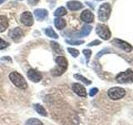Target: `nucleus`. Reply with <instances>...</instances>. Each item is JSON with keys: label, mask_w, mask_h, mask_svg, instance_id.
I'll return each mask as SVG.
<instances>
[{"label": "nucleus", "mask_w": 133, "mask_h": 125, "mask_svg": "<svg viewBox=\"0 0 133 125\" xmlns=\"http://www.w3.org/2000/svg\"><path fill=\"white\" fill-rule=\"evenodd\" d=\"M101 44V41L100 40H94L92 42H91L90 43H88V45L87 46H89V47H91V46H97V45H100Z\"/></svg>", "instance_id": "c85d7f7f"}, {"label": "nucleus", "mask_w": 133, "mask_h": 125, "mask_svg": "<svg viewBox=\"0 0 133 125\" xmlns=\"http://www.w3.org/2000/svg\"><path fill=\"white\" fill-rule=\"evenodd\" d=\"M111 43H114L116 47L123 49L124 51H126L127 53H130V52L132 51V47H131V45L130 43H127V42H125V41L121 40L119 39H115L113 41L111 42Z\"/></svg>", "instance_id": "1a4fd4ad"}, {"label": "nucleus", "mask_w": 133, "mask_h": 125, "mask_svg": "<svg viewBox=\"0 0 133 125\" xmlns=\"http://www.w3.org/2000/svg\"><path fill=\"white\" fill-rule=\"evenodd\" d=\"M116 80L119 83H127L133 82V72L131 68L118 73L116 77Z\"/></svg>", "instance_id": "39448f33"}, {"label": "nucleus", "mask_w": 133, "mask_h": 125, "mask_svg": "<svg viewBox=\"0 0 133 125\" xmlns=\"http://www.w3.org/2000/svg\"><path fill=\"white\" fill-rule=\"evenodd\" d=\"M21 1H22V0H21Z\"/></svg>", "instance_id": "473e14b6"}, {"label": "nucleus", "mask_w": 133, "mask_h": 125, "mask_svg": "<svg viewBox=\"0 0 133 125\" xmlns=\"http://www.w3.org/2000/svg\"><path fill=\"white\" fill-rule=\"evenodd\" d=\"M25 125H43V123L37 118H29L27 120Z\"/></svg>", "instance_id": "4be33fe9"}, {"label": "nucleus", "mask_w": 133, "mask_h": 125, "mask_svg": "<svg viewBox=\"0 0 133 125\" xmlns=\"http://www.w3.org/2000/svg\"><path fill=\"white\" fill-rule=\"evenodd\" d=\"M9 78L11 82L14 83V85H15L17 88H18L20 89H26L28 88V83L27 81L25 80V78L22 74H20L19 73L16 72H12L9 74Z\"/></svg>", "instance_id": "f03ea898"}, {"label": "nucleus", "mask_w": 133, "mask_h": 125, "mask_svg": "<svg viewBox=\"0 0 133 125\" xmlns=\"http://www.w3.org/2000/svg\"><path fill=\"white\" fill-rule=\"evenodd\" d=\"M27 75H28V78L33 83H38L42 80V78H43V74L40 72H38L37 70L33 69V68L29 69L27 73Z\"/></svg>", "instance_id": "6e6552de"}, {"label": "nucleus", "mask_w": 133, "mask_h": 125, "mask_svg": "<svg viewBox=\"0 0 133 125\" xmlns=\"http://www.w3.org/2000/svg\"><path fill=\"white\" fill-rule=\"evenodd\" d=\"M23 36V32L22 29L18 27L14 28L12 30L9 32V37L15 42L19 41L20 39H22Z\"/></svg>", "instance_id": "9b49d317"}, {"label": "nucleus", "mask_w": 133, "mask_h": 125, "mask_svg": "<svg viewBox=\"0 0 133 125\" xmlns=\"http://www.w3.org/2000/svg\"><path fill=\"white\" fill-rule=\"evenodd\" d=\"M56 63L57 64V67L56 68H54V70L52 71V74L54 77L60 76V75L63 74L66 70L68 69V63L66 58L63 56H59L56 58Z\"/></svg>", "instance_id": "f257e3e1"}, {"label": "nucleus", "mask_w": 133, "mask_h": 125, "mask_svg": "<svg viewBox=\"0 0 133 125\" xmlns=\"http://www.w3.org/2000/svg\"><path fill=\"white\" fill-rule=\"evenodd\" d=\"M20 21L23 24L25 25V26H28V27L32 26L33 24V22H34V21H33L32 14L28 11L23 12L22 15L20 16Z\"/></svg>", "instance_id": "0eeeda50"}, {"label": "nucleus", "mask_w": 133, "mask_h": 125, "mask_svg": "<svg viewBox=\"0 0 133 125\" xmlns=\"http://www.w3.org/2000/svg\"><path fill=\"white\" fill-rule=\"evenodd\" d=\"M91 29H92V28H91V26H90V25H84L83 26V28H82V30L76 33L74 36L76 38H82V37H86L90 33V32L91 31Z\"/></svg>", "instance_id": "ddd939ff"}, {"label": "nucleus", "mask_w": 133, "mask_h": 125, "mask_svg": "<svg viewBox=\"0 0 133 125\" xmlns=\"http://www.w3.org/2000/svg\"><path fill=\"white\" fill-rule=\"evenodd\" d=\"M80 18L82 21H84L85 23H91L94 21V14L90 10L86 9L81 14Z\"/></svg>", "instance_id": "f8f14e48"}, {"label": "nucleus", "mask_w": 133, "mask_h": 125, "mask_svg": "<svg viewBox=\"0 0 133 125\" xmlns=\"http://www.w3.org/2000/svg\"><path fill=\"white\" fill-rule=\"evenodd\" d=\"M28 2L31 5H36V4L39 2V0H28Z\"/></svg>", "instance_id": "c756f323"}, {"label": "nucleus", "mask_w": 133, "mask_h": 125, "mask_svg": "<svg viewBox=\"0 0 133 125\" xmlns=\"http://www.w3.org/2000/svg\"><path fill=\"white\" fill-rule=\"evenodd\" d=\"M48 12L46 9H42V8L40 9L39 8V9H36L34 11V16L37 20H43L48 16Z\"/></svg>", "instance_id": "2eb2a0df"}, {"label": "nucleus", "mask_w": 133, "mask_h": 125, "mask_svg": "<svg viewBox=\"0 0 133 125\" xmlns=\"http://www.w3.org/2000/svg\"><path fill=\"white\" fill-rule=\"evenodd\" d=\"M111 12V8L109 3H103L98 9V19L102 22H105L109 18Z\"/></svg>", "instance_id": "7ed1b4c3"}, {"label": "nucleus", "mask_w": 133, "mask_h": 125, "mask_svg": "<svg viewBox=\"0 0 133 125\" xmlns=\"http://www.w3.org/2000/svg\"><path fill=\"white\" fill-rule=\"evenodd\" d=\"M97 93H98V89H97V88H93V89H91L90 90L89 95L91 96V97H93V96H95Z\"/></svg>", "instance_id": "cd10ccee"}, {"label": "nucleus", "mask_w": 133, "mask_h": 125, "mask_svg": "<svg viewBox=\"0 0 133 125\" xmlns=\"http://www.w3.org/2000/svg\"><path fill=\"white\" fill-rule=\"evenodd\" d=\"M54 24H55V27L58 29V30H62V29H63L66 25V20L62 18H56L54 19Z\"/></svg>", "instance_id": "dca6fc26"}, {"label": "nucleus", "mask_w": 133, "mask_h": 125, "mask_svg": "<svg viewBox=\"0 0 133 125\" xmlns=\"http://www.w3.org/2000/svg\"><path fill=\"white\" fill-rule=\"evenodd\" d=\"M83 54L85 55L86 57V61H87V64L89 63V59H90V57L91 55V51L90 49H84L83 50Z\"/></svg>", "instance_id": "393cba45"}, {"label": "nucleus", "mask_w": 133, "mask_h": 125, "mask_svg": "<svg viewBox=\"0 0 133 125\" xmlns=\"http://www.w3.org/2000/svg\"><path fill=\"white\" fill-rule=\"evenodd\" d=\"M66 6L72 11H77L83 7L82 3L78 1H69L66 3Z\"/></svg>", "instance_id": "4468645a"}, {"label": "nucleus", "mask_w": 133, "mask_h": 125, "mask_svg": "<svg viewBox=\"0 0 133 125\" xmlns=\"http://www.w3.org/2000/svg\"><path fill=\"white\" fill-rule=\"evenodd\" d=\"M74 78L77 79V80L82 81L83 83H85L87 85H90L91 83V82L90 80H88L87 78H86L85 77H83L82 75H80V74H74Z\"/></svg>", "instance_id": "412c9836"}, {"label": "nucleus", "mask_w": 133, "mask_h": 125, "mask_svg": "<svg viewBox=\"0 0 133 125\" xmlns=\"http://www.w3.org/2000/svg\"><path fill=\"white\" fill-rule=\"evenodd\" d=\"M66 14V8H63V7H60V8H58L54 12V16H56V17H60L61 16H64Z\"/></svg>", "instance_id": "aec40b11"}, {"label": "nucleus", "mask_w": 133, "mask_h": 125, "mask_svg": "<svg viewBox=\"0 0 133 125\" xmlns=\"http://www.w3.org/2000/svg\"><path fill=\"white\" fill-rule=\"evenodd\" d=\"M8 45H9V44H8V43H7V42H5L3 39H2L1 38H0V49L6 48Z\"/></svg>", "instance_id": "bb28decb"}, {"label": "nucleus", "mask_w": 133, "mask_h": 125, "mask_svg": "<svg viewBox=\"0 0 133 125\" xmlns=\"http://www.w3.org/2000/svg\"><path fill=\"white\" fill-rule=\"evenodd\" d=\"M66 43H68L69 44H72V45H80L84 43V41L82 40H77V41H75V40H66Z\"/></svg>", "instance_id": "a878e982"}, {"label": "nucleus", "mask_w": 133, "mask_h": 125, "mask_svg": "<svg viewBox=\"0 0 133 125\" xmlns=\"http://www.w3.org/2000/svg\"><path fill=\"white\" fill-rule=\"evenodd\" d=\"M72 90L77 95L80 96L82 98H86L87 97V90L85 89V87L82 85L81 83H75L72 84Z\"/></svg>", "instance_id": "9d476101"}, {"label": "nucleus", "mask_w": 133, "mask_h": 125, "mask_svg": "<svg viewBox=\"0 0 133 125\" xmlns=\"http://www.w3.org/2000/svg\"><path fill=\"white\" fill-rule=\"evenodd\" d=\"M8 27V22L5 16H0V33L4 32Z\"/></svg>", "instance_id": "f3484780"}, {"label": "nucleus", "mask_w": 133, "mask_h": 125, "mask_svg": "<svg viewBox=\"0 0 133 125\" xmlns=\"http://www.w3.org/2000/svg\"><path fill=\"white\" fill-rule=\"evenodd\" d=\"M68 51L69 52V53L71 54V55H72V57H74V58H77L79 55V51L77 49H75V48H68Z\"/></svg>", "instance_id": "b1692460"}, {"label": "nucleus", "mask_w": 133, "mask_h": 125, "mask_svg": "<svg viewBox=\"0 0 133 125\" xmlns=\"http://www.w3.org/2000/svg\"><path fill=\"white\" fill-rule=\"evenodd\" d=\"M96 32H97V34L104 40H108L111 38L110 29L105 24H97L96 28Z\"/></svg>", "instance_id": "423d86ee"}, {"label": "nucleus", "mask_w": 133, "mask_h": 125, "mask_svg": "<svg viewBox=\"0 0 133 125\" xmlns=\"http://www.w3.org/2000/svg\"><path fill=\"white\" fill-rule=\"evenodd\" d=\"M97 1H102V0H97Z\"/></svg>", "instance_id": "2f4dec72"}, {"label": "nucleus", "mask_w": 133, "mask_h": 125, "mask_svg": "<svg viewBox=\"0 0 133 125\" xmlns=\"http://www.w3.org/2000/svg\"><path fill=\"white\" fill-rule=\"evenodd\" d=\"M107 95L112 100H119L126 95V90L120 87H113L107 91Z\"/></svg>", "instance_id": "20e7f679"}, {"label": "nucleus", "mask_w": 133, "mask_h": 125, "mask_svg": "<svg viewBox=\"0 0 133 125\" xmlns=\"http://www.w3.org/2000/svg\"><path fill=\"white\" fill-rule=\"evenodd\" d=\"M4 1H6V0H0V4H2Z\"/></svg>", "instance_id": "7c9ffc66"}, {"label": "nucleus", "mask_w": 133, "mask_h": 125, "mask_svg": "<svg viewBox=\"0 0 133 125\" xmlns=\"http://www.w3.org/2000/svg\"><path fill=\"white\" fill-rule=\"evenodd\" d=\"M51 45H52V48H53V50L57 53H63V50H62V48H61V46L57 43H56V42L52 41L51 42Z\"/></svg>", "instance_id": "5701e85b"}, {"label": "nucleus", "mask_w": 133, "mask_h": 125, "mask_svg": "<svg viewBox=\"0 0 133 125\" xmlns=\"http://www.w3.org/2000/svg\"><path fill=\"white\" fill-rule=\"evenodd\" d=\"M45 33L46 35L50 37V38H52V39H58V35L55 33V31L53 30L52 28H46L45 30Z\"/></svg>", "instance_id": "6ab92c4d"}, {"label": "nucleus", "mask_w": 133, "mask_h": 125, "mask_svg": "<svg viewBox=\"0 0 133 125\" xmlns=\"http://www.w3.org/2000/svg\"><path fill=\"white\" fill-rule=\"evenodd\" d=\"M33 108H34V109L36 110V112L37 113V114H39L40 115L44 116V117H46L48 115L47 111H46V109L41 105V104H38V103L33 104Z\"/></svg>", "instance_id": "a211bd4d"}]
</instances>
